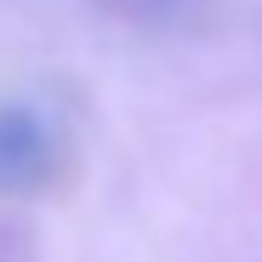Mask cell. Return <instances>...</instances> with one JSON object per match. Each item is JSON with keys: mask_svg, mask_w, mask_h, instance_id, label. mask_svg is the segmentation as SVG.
<instances>
[{"mask_svg": "<svg viewBox=\"0 0 262 262\" xmlns=\"http://www.w3.org/2000/svg\"><path fill=\"white\" fill-rule=\"evenodd\" d=\"M52 171H57L52 120L29 103L0 108V188H40Z\"/></svg>", "mask_w": 262, "mask_h": 262, "instance_id": "cell-1", "label": "cell"}]
</instances>
